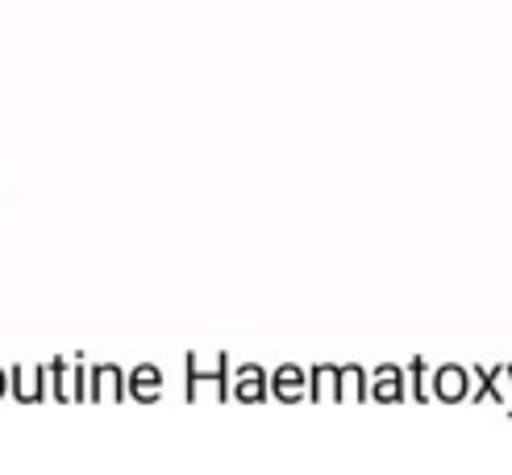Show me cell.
Returning <instances> with one entry per match:
<instances>
[{"label":"cell","mask_w":512,"mask_h":475,"mask_svg":"<svg viewBox=\"0 0 512 475\" xmlns=\"http://www.w3.org/2000/svg\"><path fill=\"white\" fill-rule=\"evenodd\" d=\"M188 367V400H200V396H213V400H225L229 396V355L213 359H200V355H188L184 359Z\"/></svg>","instance_id":"1"},{"label":"cell","mask_w":512,"mask_h":475,"mask_svg":"<svg viewBox=\"0 0 512 475\" xmlns=\"http://www.w3.org/2000/svg\"><path fill=\"white\" fill-rule=\"evenodd\" d=\"M46 380L55 400H88V371L84 359H55L46 363Z\"/></svg>","instance_id":"2"},{"label":"cell","mask_w":512,"mask_h":475,"mask_svg":"<svg viewBox=\"0 0 512 475\" xmlns=\"http://www.w3.org/2000/svg\"><path fill=\"white\" fill-rule=\"evenodd\" d=\"M433 396L446 400V405H458V400L471 396V367H458V363H442L433 371Z\"/></svg>","instance_id":"3"},{"label":"cell","mask_w":512,"mask_h":475,"mask_svg":"<svg viewBox=\"0 0 512 475\" xmlns=\"http://www.w3.org/2000/svg\"><path fill=\"white\" fill-rule=\"evenodd\" d=\"M371 396L379 400V405H400V400L408 396V371L383 363L371 371Z\"/></svg>","instance_id":"4"},{"label":"cell","mask_w":512,"mask_h":475,"mask_svg":"<svg viewBox=\"0 0 512 475\" xmlns=\"http://www.w3.org/2000/svg\"><path fill=\"white\" fill-rule=\"evenodd\" d=\"M229 392H234L238 400H246V405H263L267 392H271V380H267V371L259 363H242L234 371V388Z\"/></svg>","instance_id":"5"},{"label":"cell","mask_w":512,"mask_h":475,"mask_svg":"<svg viewBox=\"0 0 512 475\" xmlns=\"http://www.w3.org/2000/svg\"><path fill=\"white\" fill-rule=\"evenodd\" d=\"M125 371L117 363H100L92 367V384H88V396L92 400H105V405H113V400H125Z\"/></svg>","instance_id":"6"},{"label":"cell","mask_w":512,"mask_h":475,"mask_svg":"<svg viewBox=\"0 0 512 475\" xmlns=\"http://www.w3.org/2000/svg\"><path fill=\"white\" fill-rule=\"evenodd\" d=\"M271 392L284 400V405H296V400L309 396V371L284 363L279 371H271Z\"/></svg>","instance_id":"7"},{"label":"cell","mask_w":512,"mask_h":475,"mask_svg":"<svg viewBox=\"0 0 512 475\" xmlns=\"http://www.w3.org/2000/svg\"><path fill=\"white\" fill-rule=\"evenodd\" d=\"M9 388L21 405H38L46 396V367H13L9 371Z\"/></svg>","instance_id":"8"},{"label":"cell","mask_w":512,"mask_h":475,"mask_svg":"<svg viewBox=\"0 0 512 475\" xmlns=\"http://www.w3.org/2000/svg\"><path fill=\"white\" fill-rule=\"evenodd\" d=\"M309 396L317 400V405H325V400H342V367H334V363L309 367Z\"/></svg>","instance_id":"9"},{"label":"cell","mask_w":512,"mask_h":475,"mask_svg":"<svg viewBox=\"0 0 512 475\" xmlns=\"http://www.w3.org/2000/svg\"><path fill=\"white\" fill-rule=\"evenodd\" d=\"M125 384H130V396H138V400H159L163 396V371L155 363H138Z\"/></svg>","instance_id":"10"},{"label":"cell","mask_w":512,"mask_h":475,"mask_svg":"<svg viewBox=\"0 0 512 475\" xmlns=\"http://www.w3.org/2000/svg\"><path fill=\"white\" fill-rule=\"evenodd\" d=\"M367 392H371V375L358 363H346L342 367V400H363Z\"/></svg>","instance_id":"11"},{"label":"cell","mask_w":512,"mask_h":475,"mask_svg":"<svg viewBox=\"0 0 512 475\" xmlns=\"http://www.w3.org/2000/svg\"><path fill=\"white\" fill-rule=\"evenodd\" d=\"M488 396L496 400V405H504V413H512V367H508V363L492 367V384H488Z\"/></svg>","instance_id":"12"},{"label":"cell","mask_w":512,"mask_h":475,"mask_svg":"<svg viewBox=\"0 0 512 475\" xmlns=\"http://www.w3.org/2000/svg\"><path fill=\"white\" fill-rule=\"evenodd\" d=\"M425 371H429V367H425V359H413V363H408V375H413V396L421 400V405H425V396L433 392V388L425 384Z\"/></svg>","instance_id":"13"},{"label":"cell","mask_w":512,"mask_h":475,"mask_svg":"<svg viewBox=\"0 0 512 475\" xmlns=\"http://www.w3.org/2000/svg\"><path fill=\"white\" fill-rule=\"evenodd\" d=\"M5 392H9V371L0 367V396H5Z\"/></svg>","instance_id":"14"}]
</instances>
